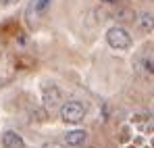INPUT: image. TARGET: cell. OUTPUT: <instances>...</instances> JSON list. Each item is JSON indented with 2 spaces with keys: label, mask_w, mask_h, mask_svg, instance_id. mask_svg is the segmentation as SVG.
Here are the masks:
<instances>
[{
  "label": "cell",
  "mask_w": 154,
  "mask_h": 148,
  "mask_svg": "<svg viewBox=\"0 0 154 148\" xmlns=\"http://www.w3.org/2000/svg\"><path fill=\"white\" fill-rule=\"evenodd\" d=\"M48 2H50V0H40V2L35 4V11H44V8L48 6Z\"/></svg>",
  "instance_id": "cell-8"
},
{
  "label": "cell",
  "mask_w": 154,
  "mask_h": 148,
  "mask_svg": "<svg viewBox=\"0 0 154 148\" xmlns=\"http://www.w3.org/2000/svg\"><path fill=\"white\" fill-rule=\"evenodd\" d=\"M106 42H108L110 48H115V50H127L131 46V36H129V31L125 27L115 25V27H110L106 31Z\"/></svg>",
  "instance_id": "cell-1"
},
{
  "label": "cell",
  "mask_w": 154,
  "mask_h": 148,
  "mask_svg": "<svg viewBox=\"0 0 154 148\" xmlns=\"http://www.w3.org/2000/svg\"><path fill=\"white\" fill-rule=\"evenodd\" d=\"M117 17H119L121 21H133V13H131V11H127V8H123Z\"/></svg>",
  "instance_id": "cell-7"
},
{
  "label": "cell",
  "mask_w": 154,
  "mask_h": 148,
  "mask_svg": "<svg viewBox=\"0 0 154 148\" xmlns=\"http://www.w3.org/2000/svg\"><path fill=\"white\" fill-rule=\"evenodd\" d=\"M13 2H19V0H2V4H13Z\"/></svg>",
  "instance_id": "cell-10"
},
{
  "label": "cell",
  "mask_w": 154,
  "mask_h": 148,
  "mask_svg": "<svg viewBox=\"0 0 154 148\" xmlns=\"http://www.w3.org/2000/svg\"><path fill=\"white\" fill-rule=\"evenodd\" d=\"M0 144H2V148H23V140H21V136L17 131L6 129L2 134V138H0Z\"/></svg>",
  "instance_id": "cell-3"
},
{
  "label": "cell",
  "mask_w": 154,
  "mask_h": 148,
  "mask_svg": "<svg viewBox=\"0 0 154 148\" xmlns=\"http://www.w3.org/2000/svg\"><path fill=\"white\" fill-rule=\"evenodd\" d=\"M137 25H140L142 31L150 33V31L154 29V15L152 13H142V15L137 17Z\"/></svg>",
  "instance_id": "cell-5"
},
{
  "label": "cell",
  "mask_w": 154,
  "mask_h": 148,
  "mask_svg": "<svg viewBox=\"0 0 154 148\" xmlns=\"http://www.w3.org/2000/svg\"><path fill=\"white\" fill-rule=\"evenodd\" d=\"M42 148H65L63 144H58V142H48V144H44Z\"/></svg>",
  "instance_id": "cell-9"
},
{
  "label": "cell",
  "mask_w": 154,
  "mask_h": 148,
  "mask_svg": "<svg viewBox=\"0 0 154 148\" xmlns=\"http://www.w3.org/2000/svg\"><path fill=\"white\" fill-rule=\"evenodd\" d=\"M102 2H108V4H110V2H117V0H102Z\"/></svg>",
  "instance_id": "cell-11"
},
{
  "label": "cell",
  "mask_w": 154,
  "mask_h": 148,
  "mask_svg": "<svg viewBox=\"0 0 154 148\" xmlns=\"http://www.w3.org/2000/svg\"><path fill=\"white\" fill-rule=\"evenodd\" d=\"M142 67H144V71H148V73H154V50H146L144 54H142Z\"/></svg>",
  "instance_id": "cell-6"
},
{
  "label": "cell",
  "mask_w": 154,
  "mask_h": 148,
  "mask_svg": "<svg viewBox=\"0 0 154 148\" xmlns=\"http://www.w3.org/2000/svg\"><path fill=\"white\" fill-rule=\"evenodd\" d=\"M85 138H88V134H85L83 129H73V131H67V134H65V142H67L69 146H79V144H83Z\"/></svg>",
  "instance_id": "cell-4"
},
{
  "label": "cell",
  "mask_w": 154,
  "mask_h": 148,
  "mask_svg": "<svg viewBox=\"0 0 154 148\" xmlns=\"http://www.w3.org/2000/svg\"><path fill=\"white\" fill-rule=\"evenodd\" d=\"M85 117V106L79 100H71L60 106V119L65 123H79Z\"/></svg>",
  "instance_id": "cell-2"
}]
</instances>
